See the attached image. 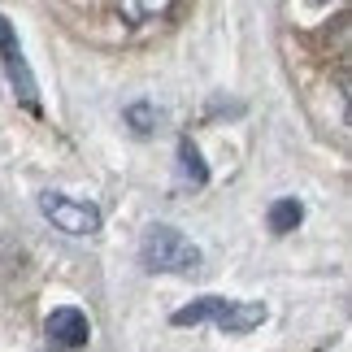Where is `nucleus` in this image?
<instances>
[{"label": "nucleus", "mask_w": 352, "mask_h": 352, "mask_svg": "<svg viewBox=\"0 0 352 352\" xmlns=\"http://www.w3.org/2000/svg\"><path fill=\"white\" fill-rule=\"evenodd\" d=\"M140 265L148 274H196L200 270V248L183 231L157 222V226H148L144 239H140Z\"/></svg>", "instance_id": "1"}, {"label": "nucleus", "mask_w": 352, "mask_h": 352, "mask_svg": "<svg viewBox=\"0 0 352 352\" xmlns=\"http://www.w3.org/2000/svg\"><path fill=\"white\" fill-rule=\"evenodd\" d=\"M118 5H122V13H126L131 22H144V18H153V13H161L170 0H118Z\"/></svg>", "instance_id": "8"}, {"label": "nucleus", "mask_w": 352, "mask_h": 352, "mask_svg": "<svg viewBox=\"0 0 352 352\" xmlns=\"http://www.w3.org/2000/svg\"><path fill=\"white\" fill-rule=\"evenodd\" d=\"M126 122L135 126V135H153V126H157V109H153V104H131V109H126Z\"/></svg>", "instance_id": "9"}, {"label": "nucleus", "mask_w": 352, "mask_h": 352, "mask_svg": "<svg viewBox=\"0 0 352 352\" xmlns=\"http://www.w3.org/2000/svg\"><path fill=\"white\" fill-rule=\"evenodd\" d=\"M44 335L52 340V348H83L91 340V322L83 309H74V305H65V309H52L48 322H44Z\"/></svg>", "instance_id": "5"}, {"label": "nucleus", "mask_w": 352, "mask_h": 352, "mask_svg": "<svg viewBox=\"0 0 352 352\" xmlns=\"http://www.w3.org/2000/svg\"><path fill=\"white\" fill-rule=\"evenodd\" d=\"M200 322H213L222 335H248L252 327L265 322V305L256 300H222V296H200L187 309L174 314V327H200Z\"/></svg>", "instance_id": "2"}, {"label": "nucleus", "mask_w": 352, "mask_h": 352, "mask_svg": "<svg viewBox=\"0 0 352 352\" xmlns=\"http://www.w3.org/2000/svg\"><path fill=\"white\" fill-rule=\"evenodd\" d=\"M179 170H183V179L192 183V187H205L209 183V170H205V161H200V148L187 140H179Z\"/></svg>", "instance_id": "7"}, {"label": "nucleus", "mask_w": 352, "mask_h": 352, "mask_svg": "<svg viewBox=\"0 0 352 352\" xmlns=\"http://www.w3.org/2000/svg\"><path fill=\"white\" fill-rule=\"evenodd\" d=\"M0 65H5L9 83H13V96H18L26 109H39V87H35V74L22 57V44H18V31L9 26V18L0 13Z\"/></svg>", "instance_id": "4"}, {"label": "nucleus", "mask_w": 352, "mask_h": 352, "mask_svg": "<svg viewBox=\"0 0 352 352\" xmlns=\"http://www.w3.org/2000/svg\"><path fill=\"white\" fill-rule=\"evenodd\" d=\"M39 213L57 226V231L83 239V235H96L100 231V209L87 205V200H74V196H61V192H44L39 196Z\"/></svg>", "instance_id": "3"}, {"label": "nucleus", "mask_w": 352, "mask_h": 352, "mask_svg": "<svg viewBox=\"0 0 352 352\" xmlns=\"http://www.w3.org/2000/svg\"><path fill=\"white\" fill-rule=\"evenodd\" d=\"M300 218H305V205H300L296 196H283V200H274V205H270V231H274V235L296 231V226H300Z\"/></svg>", "instance_id": "6"}, {"label": "nucleus", "mask_w": 352, "mask_h": 352, "mask_svg": "<svg viewBox=\"0 0 352 352\" xmlns=\"http://www.w3.org/2000/svg\"><path fill=\"white\" fill-rule=\"evenodd\" d=\"M318 5H327V0H318Z\"/></svg>", "instance_id": "10"}]
</instances>
